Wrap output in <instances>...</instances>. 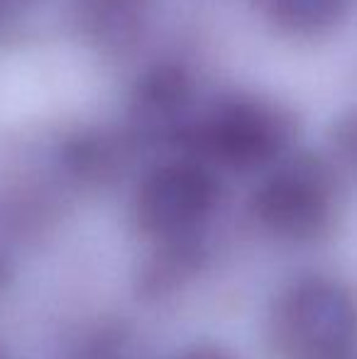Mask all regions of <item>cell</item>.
<instances>
[{"mask_svg":"<svg viewBox=\"0 0 357 359\" xmlns=\"http://www.w3.org/2000/svg\"><path fill=\"white\" fill-rule=\"evenodd\" d=\"M191 103V79L179 67H157L137 81L130 120L149 140L177 137Z\"/></svg>","mask_w":357,"mask_h":359,"instance_id":"obj_5","label":"cell"},{"mask_svg":"<svg viewBox=\"0 0 357 359\" xmlns=\"http://www.w3.org/2000/svg\"><path fill=\"white\" fill-rule=\"evenodd\" d=\"M220 186L213 171L198 161L181 159L149 171L135 194V222L157 242L196 237L213 215Z\"/></svg>","mask_w":357,"mask_h":359,"instance_id":"obj_3","label":"cell"},{"mask_svg":"<svg viewBox=\"0 0 357 359\" xmlns=\"http://www.w3.org/2000/svg\"><path fill=\"white\" fill-rule=\"evenodd\" d=\"M196 266H198L196 237L159 242V252L144 264L140 284H142L144 291L164 293L169 288L184 284Z\"/></svg>","mask_w":357,"mask_h":359,"instance_id":"obj_8","label":"cell"},{"mask_svg":"<svg viewBox=\"0 0 357 359\" xmlns=\"http://www.w3.org/2000/svg\"><path fill=\"white\" fill-rule=\"evenodd\" d=\"M330 142H333V151L338 154V159L357 171V110L350 115H343L333 125Z\"/></svg>","mask_w":357,"mask_h":359,"instance_id":"obj_9","label":"cell"},{"mask_svg":"<svg viewBox=\"0 0 357 359\" xmlns=\"http://www.w3.org/2000/svg\"><path fill=\"white\" fill-rule=\"evenodd\" d=\"M296 135L286 108L262 98H228L215 103L191 130L189 142L208 159L230 169H257L279 159Z\"/></svg>","mask_w":357,"mask_h":359,"instance_id":"obj_2","label":"cell"},{"mask_svg":"<svg viewBox=\"0 0 357 359\" xmlns=\"http://www.w3.org/2000/svg\"><path fill=\"white\" fill-rule=\"evenodd\" d=\"M269 332L281 359H350L357 350V303L338 281L309 276L281 293Z\"/></svg>","mask_w":357,"mask_h":359,"instance_id":"obj_1","label":"cell"},{"mask_svg":"<svg viewBox=\"0 0 357 359\" xmlns=\"http://www.w3.org/2000/svg\"><path fill=\"white\" fill-rule=\"evenodd\" d=\"M353 0H262L269 22L296 37H316L348 15Z\"/></svg>","mask_w":357,"mask_h":359,"instance_id":"obj_7","label":"cell"},{"mask_svg":"<svg viewBox=\"0 0 357 359\" xmlns=\"http://www.w3.org/2000/svg\"><path fill=\"white\" fill-rule=\"evenodd\" d=\"M252 210L260 225L281 240H314L333 217V176L314 156L289 159L262 181L252 198Z\"/></svg>","mask_w":357,"mask_h":359,"instance_id":"obj_4","label":"cell"},{"mask_svg":"<svg viewBox=\"0 0 357 359\" xmlns=\"http://www.w3.org/2000/svg\"><path fill=\"white\" fill-rule=\"evenodd\" d=\"M0 281H3V264H0Z\"/></svg>","mask_w":357,"mask_h":359,"instance_id":"obj_11","label":"cell"},{"mask_svg":"<svg viewBox=\"0 0 357 359\" xmlns=\"http://www.w3.org/2000/svg\"><path fill=\"white\" fill-rule=\"evenodd\" d=\"M0 359H3V352H0Z\"/></svg>","mask_w":357,"mask_h":359,"instance_id":"obj_12","label":"cell"},{"mask_svg":"<svg viewBox=\"0 0 357 359\" xmlns=\"http://www.w3.org/2000/svg\"><path fill=\"white\" fill-rule=\"evenodd\" d=\"M177 359H238V357H233L228 350H223L218 345H194L181 352Z\"/></svg>","mask_w":357,"mask_h":359,"instance_id":"obj_10","label":"cell"},{"mask_svg":"<svg viewBox=\"0 0 357 359\" xmlns=\"http://www.w3.org/2000/svg\"><path fill=\"white\" fill-rule=\"evenodd\" d=\"M149 0H76L83 32L100 44H123L137 34Z\"/></svg>","mask_w":357,"mask_h":359,"instance_id":"obj_6","label":"cell"}]
</instances>
